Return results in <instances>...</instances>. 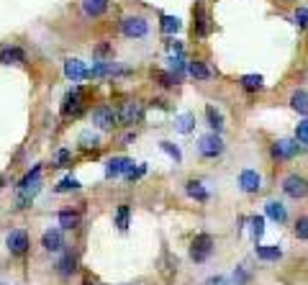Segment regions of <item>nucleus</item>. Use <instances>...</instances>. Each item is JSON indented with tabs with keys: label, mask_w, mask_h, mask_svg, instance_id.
Listing matches in <instances>:
<instances>
[{
	"label": "nucleus",
	"mask_w": 308,
	"mask_h": 285,
	"mask_svg": "<svg viewBox=\"0 0 308 285\" xmlns=\"http://www.w3.org/2000/svg\"><path fill=\"white\" fill-rule=\"evenodd\" d=\"M213 254V236L211 234H198L190 242V260L193 262H206Z\"/></svg>",
	"instance_id": "f257e3e1"
},
{
	"label": "nucleus",
	"mask_w": 308,
	"mask_h": 285,
	"mask_svg": "<svg viewBox=\"0 0 308 285\" xmlns=\"http://www.w3.org/2000/svg\"><path fill=\"white\" fill-rule=\"evenodd\" d=\"M121 31L129 39H144L149 34V21L142 16H126L121 21Z\"/></svg>",
	"instance_id": "f03ea898"
},
{
	"label": "nucleus",
	"mask_w": 308,
	"mask_h": 285,
	"mask_svg": "<svg viewBox=\"0 0 308 285\" xmlns=\"http://www.w3.org/2000/svg\"><path fill=\"white\" fill-rule=\"evenodd\" d=\"M198 152L203 154L206 159L221 157V154H224V142H221V137H219L216 131L206 134V137H200V142H198Z\"/></svg>",
	"instance_id": "7ed1b4c3"
},
{
	"label": "nucleus",
	"mask_w": 308,
	"mask_h": 285,
	"mask_svg": "<svg viewBox=\"0 0 308 285\" xmlns=\"http://www.w3.org/2000/svg\"><path fill=\"white\" fill-rule=\"evenodd\" d=\"M283 193H285L288 198H293V201L306 198V196H308V183H306V177H301V175H288V177L283 180Z\"/></svg>",
	"instance_id": "20e7f679"
},
{
	"label": "nucleus",
	"mask_w": 308,
	"mask_h": 285,
	"mask_svg": "<svg viewBox=\"0 0 308 285\" xmlns=\"http://www.w3.org/2000/svg\"><path fill=\"white\" fill-rule=\"evenodd\" d=\"M118 121L121 124H142L144 121V103H139V100H131V103H123V108L118 111Z\"/></svg>",
	"instance_id": "39448f33"
},
{
	"label": "nucleus",
	"mask_w": 308,
	"mask_h": 285,
	"mask_svg": "<svg viewBox=\"0 0 308 285\" xmlns=\"http://www.w3.org/2000/svg\"><path fill=\"white\" fill-rule=\"evenodd\" d=\"M82 100H85V93H82V87H75L70 90V93L65 95V103H62V116L70 118V116H77L82 111Z\"/></svg>",
	"instance_id": "423d86ee"
},
{
	"label": "nucleus",
	"mask_w": 308,
	"mask_h": 285,
	"mask_svg": "<svg viewBox=\"0 0 308 285\" xmlns=\"http://www.w3.org/2000/svg\"><path fill=\"white\" fill-rule=\"evenodd\" d=\"M92 124L98 129H113L118 126V111H113L111 106H100L92 111Z\"/></svg>",
	"instance_id": "0eeeda50"
},
{
	"label": "nucleus",
	"mask_w": 308,
	"mask_h": 285,
	"mask_svg": "<svg viewBox=\"0 0 308 285\" xmlns=\"http://www.w3.org/2000/svg\"><path fill=\"white\" fill-rule=\"evenodd\" d=\"M5 247H8L10 254H23V252L28 249V234H26L23 229L10 231V234L5 236Z\"/></svg>",
	"instance_id": "6e6552de"
},
{
	"label": "nucleus",
	"mask_w": 308,
	"mask_h": 285,
	"mask_svg": "<svg viewBox=\"0 0 308 285\" xmlns=\"http://www.w3.org/2000/svg\"><path fill=\"white\" fill-rule=\"evenodd\" d=\"M296 152H298V142H293V139H280L272 144L275 159H290V157H296Z\"/></svg>",
	"instance_id": "1a4fd4ad"
},
{
	"label": "nucleus",
	"mask_w": 308,
	"mask_h": 285,
	"mask_svg": "<svg viewBox=\"0 0 308 285\" xmlns=\"http://www.w3.org/2000/svg\"><path fill=\"white\" fill-rule=\"evenodd\" d=\"M131 167H134V162L129 157H113V159H108V164H105V175L108 177H118V175H126Z\"/></svg>",
	"instance_id": "9d476101"
},
{
	"label": "nucleus",
	"mask_w": 308,
	"mask_h": 285,
	"mask_svg": "<svg viewBox=\"0 0 308 285\" xmlns=\"http://www.w3.org/2000/svg\"><path fill=\"white\" fill-rule=\"evenodd\" d=\"M41 247L46 252H59L62 247H65V236H62L59 229H46L44 236H41Z\"/></svg>",
	"instance_id": "9b49d317"
},
{
	"label": "nucleus",
	"mask_w": 308,
	"mask_h": 285,
	"mask_svg": "<svg viewBox=\"0 0 308 285\" xmlns=\"http://www.w3.org/2000/svg\"><path fill=\"white\" fill-rule=\"evenodd\" d=\"M239 185H241L244 193H257V190L262 188V177H259V172H254V170H244V172L239 175Z\"/></svg>",
	"instance_id": "f8f14e48"
},
{
	"label": "nucleus",
	"mask_w": 308,
	"mask_h": 285,
	"mask_svg": "<svg viewBox=\"0 0 308 285\" xmlns=\"http://www.w3.org/2000/svg\"><path fill=\"white\" fill-rule=\"evenodd\" d=\"M65 74H67V80H72V82H80V80H85V74H87V70H85V62H80V59H67L65 62Z\"/></svg>",
	"instance_id": "ddd939ff"
},
{
	"label": "nucleus",
	"mask_w": 308,
	"mask_h": 285,
	"mask_svg": "<svg viewBox=\"0 0 308 285\" xmlns=\"http://www.w3.org/2000/svg\"><path fill=\"white\" fill-rule=\"evenodd\" d=\"M265 214L267 218H272L275 223H285L288 221V211H285V206L280 201H267L265 203Z\"/></svg>",
	"instance_id": "4468645a"
},
{
	"label": "nucleus",
	"mask_w": 308,
	"mask_h": 285,
	"mask_svg": "<svg viewBox=\"0 0 308 285\" xmlns=\"http://www.w3.org/2000/svg\"><path fill=\"white\" fill-rule=\"evenodd\" d=\"M108 10V0H82V13L87 18H98Z\"/></svg>",
	"instance_id": "2eb2a0df"
},
{
	"label": "nucleus",
	"mask_w": 308,
	"mask_h": 285,
	"mask_svg": "<svg viewBox=\"0 0 308 285\" xmlns=\"http://www.w3.org/2000/svg\"><path fill=\"white\" fill-rule=\"evenodd\" d=\"M105 74H126V70H118L113 62H100L92 70H87L85 77H105Z\"/></svg>",
	"instance_id": "dca6fc26"
},
{
	"label": "nucleus",
	"mask_w": 308,
	"mask_h": 285,
	"mask_svg": "<svg viewBox=\"0 0 308 285\" xmlns=\"http://www.w3.org/2000/svg\"><path fill=\"white\" fill-rule=\"evenodd\" d=\"M0 62L3 65H21V62H26V54L18 47H5L0 52Z\"/></svg>",
	"instance_id": "f3484780"
},
{
	"label": "nucleus",
	"mask_w": 308,
	"mask_h": 285,
	"mask_svg": "<svg viewBox=\"0 0 308 285\" xmlns=\"http://www.w3.org/2000/svg\"><path fill=\"white\" fill-rule=\"evenodd\" d=\"M254 252H257V257L265 260V262H277L283 257V249L280 247H270V244H257Z\"/></svg>",
	"instance_id": "a211bd4d"
},
{
	"label": "nucleus",
	"mask_w": 308,
	"mask_h": 285,
	"mask_svg": "<svg viewBox=\"0 0 308 285\" xmlns=\"http://www.w3.org/2000/svg\"><path fill=\"white\" fill-rule=\"evenodd\" d=\"M185 193L195 201H208V190L203 188V183H198V180H188V183H185Z\"/></svg>",
	"instance_id": "6ab92c4d"
},
{
	"label": "nucleus",
	"mask_w": 308,
	"mask_h": 285,
	"mask_svg": "<svg viewBox=\"0 0 308 285\" xmlns=\"http://www.w3.org/2000/svg\"><path fill=\"white\" fill-rule=\"evenodd\" d=\"M57 270H59V275H62V278H70V275L75 273V270H77V257H75V254H72V252H67V254H65V257H62V260H59V265H57Z\"/></svg>",
	"instance_id": "aec40b11"
},
{
	"label": "nucleus",
	"mask_w": 308,
	"mask_h": 285,
	"mask_svg": "<svg viewBox=\"0 0 308 285\" xmlns=\"http://www.w3.org/2000/svg\"><path fill=\"white\" fill-rule=\"evenodd\" d=\"M206 118H208V126H211L216 134L224 129V116H221V111L216 108V106H206Z\"/></svg>",
	"instance_id": "412c9836"
},
{
	"label": "nucleus",
	"mask_w": 308,
	"mask_h": 285,
	"mask_svg": "<svg viewBox=\"0 0 308 285\" xmlns=\"http://www.w3.org/2000/svg\"><path fill=\"white\" fill-rule=\"evenodd\" d=\"M290 106L298 113H308V90H296V93L290 95Z\"/></svg>",
	"instance_id": "4be33fe9"
},
{
	"label": "nucleus",
	"mask_w": 308,
	"mask_h": 285,
	"mask_svg": "<svg viewBox=\"0 0 308 285\" xmlns=\"http://www.w3.org/2000/svg\"><path fill=\"white\" fill-rule=\"evenodd\" d=\"M59 226L62 229H77L80 226V214L77 211H62L59 214Z\"/></svg>",
	"instance_id": "5701e85b"
},
{
	"label": "nucleus",
	"mask_w": 308,
	"mask_h": 285,
	"mask_svg": "<svg viewBox=\"0 0 308 285\" xmlns=\"http://www.w3.org/2000/svg\"><path fill=\"white\" fill-rule=\"evenodd\" d=\"M188 74L195 80H208L211 77V70L203 62H188Z\"/></svg>",
	"instance_id": "b1692460"
},
{
	"label": "nucleus",
	"mask_w": 308,
	"mask_h": 285,
	"mask_svg": "<svg viewBox=\"0 0 308 285\" xmlns=\"http://www.w3.org/2000/svg\"><path fill=\"white\" fill-rule=\"evenodd\" d=\"M177 131L180 134H190L193 129H195V116L193 113H182V116H177Z\"/></svg>",
	"instance_id": "393cba45"
},
{
	"label": "nucleus",
	"mask_w": 308,
	"mask_h": 285,
	"mask_svg": "<svg viewBox=\"0 0 308 285\" xmlns=\"http://www.w3.org/2000/svg\"><path fill=\"white\" fill-rule=\"evenodd\" d=\"M241 87L244 90H262V87H265V80H262V74H244Z\"/></svg>",
	"instance_id": "a878e982"
},
{
	"label": "nucleus",
	"mask_w": 308,
	"mask_h": 285,
	"mask_svg": "<svg viewBox=\"0 0 308 285\" xmlns=\"http://www.w3.org/2000/svg\"><path fill=\"white\" fill-rule=\"evenodd\" d=\"M180 28H182L180 18H175V16H162V31H164V34L172 36V34L180 31Z\"/></svg>",
	"instance_id": "bb28decb"
},
{
	"label": "nucleus",
	"mask_w": 308,
	"mask_h": 285,
	"mask_svg": "<svg viewBox=\"0 0 308 285\" xmlns=\"http://www.w3.org/2000/svg\"><path fill=\"white\" fill-rule=\"evenodd\" d=\"M80 146L82 149H95V146H100V137H98V134L95 131H82L80 134Z\"/></svg>",
	"instance_id": "cd10ccee"
},
{
	"label": "nucleus",
	"mask_w": 308,
	"mask_h": 285,
	"mask_svg": "<svg viewBox=\"0 0 308 285\" xmlns=\"http://www.w3.org/2000/svg\"><path fill=\"white\" fill-rule=\"evenodd\" d=\"M249 223H252V236L262 239V234H265V216H252Z\"/></svg>",
	"instance_id": "c85d7f7f"
},
{
	"label": "nucleus",
	"mask_w": 308,
	"mask_h": 285,
	"mask_svg": "<svg viewBox=\"0 0 308 285\" xmlns=\"http://www.w3.org/2000/svg\"><path fill=\"white\" fill-rule=\"evenodd\" d=\"M154 77H157V80H159V85H164V87H172V85H177V82H180V77H177L175 72H157Z\"/></svg>",
	"instance_id": "c756f323"
},
{
	"label": "nucleus",
	"mask_w": 308,
	"mask_h": 285,
	"mask_svg": "<svg viewBox=\"0 0 308 285\" xmlns=\"http://www.w3.org/2000/svg\"><path fill=\"white\" fill-rule=\"evenodd\" d=\"M116 226H118L121 231L129 229V206H121V208H118V214H116Z\"/></svg>",
	"instance_id": "7c9ffc66"
},
{
	"label": "nucleus",
	"mask_w": 308,
	"mask_h": 285,
	"mask_svg": "<svg viewBox=\"0 0 308 285\" xmlns=\"http://www.w3.org/2000/svg\"><path fill=\"white\" fill-rule=\"evenodd\" d=\"M296 236L301 242H308V216H301L296 221Z\"/></svg>",
	"instance_id": "2f4dec72"
},
{
	"label": "nucleus",
	"mask_w": 308,
	"mask_h": 285,
	"mask_svg": "<svg viewBox=\"0 0 308 285\" xmlns=\"http://www.w3.org/2000/svg\"><path fill=\"white\" fill-rule=\"evenodd\" d=\"M80 188V180H75V177H65L62 183L57 185V193H70V190H77Z\"/></svg>",
	"instance_id": "473e14b6"
},
{
	"label": "nucleus",
	"mask_w": 308,
	"mask_h": 285,
	"mask_svg": "<svg viewBox=\"0 0 308 285\" xmlns=\"http://www.w3.org/2000/svg\"><path fill=\"white\" fill-rule=\"evenodd\" d=\"M39 175H41V164H36V167L34 170H31L23 180H21V183H18V188H28V185H34L36 183V180H39Z\"/></svg>",
	"instance_id": "72a5a7b5"
},
{
	"label": "nucleus",
	"mask_w": 308,
	"mask_h": 285,
	"mask_svg": "<svg viewBox=\"0 0 308 285\" xmlns=\"http://www.w3.org/2000/svg\"><path fill=\"white\" fill-rule=\"evenodd\" d=\"M92 54H95L100 62H108V57H113V47H111V44H100V47H95Z\"/></svg>",
	"instance_id": "f704fd0d"
},
{
	"label": "nucleus",
	"mask_w": 308,
	"mask_h": 285,
	"mask_svg": "<svg viewBox=\"0 0 308 285\" xmlns=\"http://www.w3.org/2000/svg\"><path fill=\"white\" fill-rule=\"evenodd\" d=\"M159 146H162V152H167V154L172 157L175 162H182V152H180V149H177L175 144H169V142H162Z\"/></svg>",
	"instance_id": "c9c22d12"
},
{
	"label": "nucleus",
	"mask_w": 308,
	"mask_h": 285,
	"mask_svg": "<svg viewBox=\"0 0 308 285\" xmlns=\"http://www.w3.org/2000/svg\"><path fill=\"white\" fill-rule=\"evenodd\" d=\"M296 139H298L301 144H306V146H308V118L298 124V129H296Z\"/></svg>",
	"instance_id": "e433bc0d"
},
{
	"label": "nucleus",
	"mask_w": 308,
	"mask_h": 285,
	"mask_svg": "<svg viewBox=\"0 0 308 285\" xmlns=\"http://www.w3.org/2000/svg\"><path fill=\"white\" fill-rule=\"evenodd\" d=\"M234 283L236 285H246V283H249V273H246L244 267H236L234 270Z\"/></svg>",
	"instance_id": "4c0bfd02"
},
{
	"label": "nucleus",
	"mask_w": 308,
	"mask_h": 285,
	"mask_svg": "<svg viewBox=\"0 0 308 285\" xmlns=\"http://www.w3.org/2000/svg\"><path fill=\"white\" fill-rule=\"evenodd\" d=\"M296 23L301 28H308V8H298L296 10Z\"/></svg>",
	"instance_id": "58836bf2"
},
{
	"label": "nucleus",
	"mask_w": 308,
	"mask_h": 285,
	"mask_svg": "<svg viewBox=\"0 0 308 285\" xmlns=\"http://www.w3.org/2000/svg\"><path fill=\"white\" fill-rule=\"evenodd\" d=\"M206 285H229V280H226L224 275H216V278H208Z\"/></svg>",
	"instance_id": "ea45409f"
},
{
	"label": "nucleus",
	"mask_w": 308,
	"mask_h": 285,
	"mask_svg": "<svg viewBox=\"0 0 308 285\" xmlns=\"http://www.w3.org/2000/svg\"><path fill=\"white\" fill-rule=\"evenodd\" d=\"M167 49L172 54H182V44L180 41H167Z\"/></svg>",
	"instance_id": "a19ab883"
},
{
	"label": "nucleus",
	"mask_w": 308,
	"mask_h": 285,
	"mask_svg": "<svg viewBox=\"0 0 308 285\" xmlns=\"http://www.w3.org/2000/svg\"><path fill=\"white\" fill-rule=\"evenodd\" d=\"M57 159H59V167H65V164L70 162V152H67V149H62V152L57 154Z\"/></svg>",
	"instance_id": "79ce46f5"
},
{
	"label": "nucleus",
	"mask_w": 308,
	"mask_h": 285,
	"mask_svg": "<svg viewBox=\"0 0 308 285\" xmlns=\"http://www.w3.org/2000/svg\"><path fill=\"white\" fill-rule=\"evenodd\" d=\"M85 285H92V283H85Z\"/></svg>",
	"instance_id": "37998d69"
},
{
	"label": "nucleus",
	"mask_w": 308,
	"mask_h": 285,
	"mask_svg": "<svg viewBox=\"0 0 308 285\" xmlns=\"http://www.w3.org/2000/svg\"><path fill=\"white\" fill-rule=\"evenodd\" d=\"M0 183H3V177H0Z\"/></svg>",
	"instance_id": "c03bdc74"
}]
</instances>
